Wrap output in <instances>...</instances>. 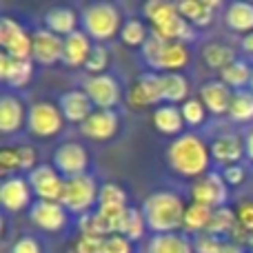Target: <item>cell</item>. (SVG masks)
<instances>
[{"label": "cell", "instance_id": "55", "mask_svg": "<svg viewBox=\"0 0 253 253\" xmlns=\"http://www.w3.org/2000/svg\"><path fill=\"white\" fill-rule=\"evenodd\" d=\"M251 91H253V78H251Z\"/></svg>", "mask_w": 253, "mask_h": 253}, {"label": "cell", "instance_id": "38", "mask_svg": "<svg viewBox=\"0 0 253 253\" xmlns=\"http://www.w3.org/2000/svg\"><path fill=\"white\" fill-rule=\"evenodd\" d=\"M147 218H144L142 209H135V207H129V213H126L125 227H123V236L129 238L131 242L140 240V238L147 233Z\"/></svg>", "mask_w": 253, "mask_h": 253}, {"label": "cell", "instance_id": "22", "mask_svg": "<svg viewBox=\"0 0 253 253\" xmlns=\"http://www.w3.org/2000/svg\"><path fill=\"white\" fill-rule=\"evenodd\" d=\"M93 49V40L84 34L83 29L74 31L65 38V49H62V62L69 67H84L89 53Z\"/></svg>", "mask_w": 253, "mask_h": 253}, {"label": "cell", "instance_id": "8", "mask_svg": "<svg viewBox=\"0 0 253 253\" xmlns=\"http://www.w3.org/2000/svg\"><path fill=\"white\" fill-rule=\"evenodd\" d=\"M189 196H191V202L205 205L209 209H218V207H224V202L229 198V184L224 182L222 173L209 171L202 178L193 180L191 189H189Z\"/></svg>", "mask_w": 253, "mask_h": 253}, {"label": "cell", "instance_id": "12", "mask_svg": "<svg viewBox=\"0 0 253 253\" xmlns=\"http://www.w3.org/2000/svg\"><path fill=\"white\" fill-rule=\"evenodd\" d=\"M53 167L62 178H76V175L87 173L89 153L78 142H62L53 153Z\"/></svg>", "mask_w": 253, "mask_h": 253}, {"label": "cell", "instance_id": "31", "mask_svg": "<svg viewBox=\"0 0 253 253\" xmlns=\"http://www.w3.org/2000/svg\"><path fill=\"white\" fill-rule=\"evenodd\" d=\"M213 209L205 205H198V202H189L187 209H184V220H182V229L187 233H196V236H202L207 233V227H209V220Z\"/></svg>", "mask_w": 253, "mask_h": 253}, {"label": "cell", "instance_id": "39", "mask_svg": "<svg viewBox=\"0 0 253 253\" xmlns=\"http://www.w3.org/2000/svg\"><path fill=\"white\" fill-rule=\"evenodd\" d=\"M180 111H182V118H184V125L189 126H202L207 120V107L202 105L200 98H189V100H184L182 105H180Z\"/></svg>", "mask_w": 253, "mask_h": 253}, {"label": "cell", "instance_id": "43", "mask_svg": "<svg viewBox=\"0 0 253 253\" xmlns=\"http://www.w3.org/2000/svg\"><path fill=\"white\" fill-rule=\"evenodd\" d=\"M20 169V156H18V147H2L0 149V171L4 178H9L11 171Z\"/></svg>", "mask_w": 253, "mask_h": 253}, {"label": "cell", "instance_id": "32", "mask_svg": "<svg viewBox=\"0 0 253 253\" xmlns=\"http://www.w3.org/2000/svg\"><path fill=\"white\" fill-rule=\"evenodd\" d=\"M142 13L149 20L151 29H156V27L167 25L169 20H173V18L178 16V2H169V0H149V2H144Z\"/></svg>", "mask_w": 253, "mask_h": 253}, {"label": "cell", "instance_id": "42", "mask_svg": "<svg viewBox=\"0 0 253 253\" xmlns=\"http://www.w3.org/2000/svg\"><path fill=\"white\" fill-rule=\"evenodd\" d=\"M107 67H109V49L105 44H93L91 53L84 62V69L89 71V76H98L107 74Z\"/></svg>", "mask_w": 253, "mask_h": 253}, {"label": "cell", "instance_id": "24", "mask_svg": "<svg viewBox=\"0 0 253 253\" xmlns=\"http://www.w3.org/2000/svg\"><path fill=\"white\" fill-rule=\"evenodd\" d=\"M151 123L156 126L160 133L165 135H182V129L187 125H184V118H182V111H180V107L175 105H160L153 109L151 114Z\"/></svg>", "mask_w": 253, "mask_h": 253}, {"label": "cell", "instance_id": "27", "mask_svg": "<svg viewBox=\"0 0 253 253\" xmlns=\"http://www.w3.org/2000/svg\"><path fill=\"white\" fill-rule=\"evenodd\" d=\"M189 65V49L184 42H167L160 60L153 71H167V74H180V69Z\"/></svg>", "mask_w": 253, "mask_h": 253}, {"label": "cell", "instance_id": "1", "mask_svg": "<svg viewBox=\"0 0 253 253\" xmlns=\"http://www.w3.org/2000/svg\"><path fill=\"white\" fill-rule=\"evenodd\" d=\"M167 162L169 167L182 178H202L209 173L211 165V149L198 133L189 131L182 133L167 147Z\"/></svg>", "mask_w": 253, "mask_h": 253}, {"label": "cell", "instance_id": "50", "mask_svg": "<svg viewBox=\"0 0 253 253\" xmlns=\"http://www.w3.org/2000/svg\"><path fill=\"white\" fill-rule=\"evenodd\" d=\"M9 253H42V249H40V242L36 238L22 236L11 245V251Z\"/></svg>", "mask_w": 253, "mask_h": 253}, {"label": "cell", "instance_id": "16", "mask_svg": "<svg viewBox=\"0 0 253 253\" xmlns=\"http://www.w3.org/2000/svg\"><path fill=\"white\" fill-rule=\"evenodd\" d=\"M31 193H34V189H31L29 180L18 178V175L4 178L0 184V202L11 213H18L31 205Z\"/></svg>", "mask_w": 253, "mask_h": 253}, {"label": "cell", "instance_id": "26", "mask_svg": "<svg viewBox=\"0 0 253 253\" xmlns=\"http://www.w3.org/2000/svg\"><path fill=\"white\" fill-rule=\"evenodd\" d=\"M151 36L160 38L162 42H184V44H187L189 40L196 38V29H193L191 22H187L178 13V16H175L173 20H169L167 25L151 29Z\"/></svg>", "mask_w": 253, "mask_h": 253}, {"label": "cell", "instance_id": "25", "mask_svg": "<svg viewBox=\"0 0 253 253\" xmlns=\"http://www.w3.org/2000/svg\"><path fill=\"white\" fill-rule=\"evenodd\" d=\"M147 253H196V249L182 233H153L147 242Z\"/></svg>", "mask_w": 253, "mask_h": 253}, {"label": "cell", "instance_id": "7", "mask_svg": "<svg viewBox=\"0 0 253 253\" xmlns=\"http://www.w3.org/2000/svg\"><path fill=\"white\" fill-rule=\"evenodd\" d=\"M0 47L16 60H34L31 58V34L11 16L0 18Z\"/></svg>", "mask_w": 253, "mask_h": 253}, {"label": "cell", "instance_id": "34", "mask_svg": "<svg viewBox=\"0 0 253 253\" xmlns=\"http://www.w3.org/2000/svg\"><path fill=\"white\" fill-rule=\"evenodd\" d=\"M162 87H165V102L167 105H182L189 100V80L182 74H162Z\"/></svg>", "mask_w": 253, "mask_h": 253}, {"label": "cell", "instance_id": "6", "mask_svg": "<svg viewBox=\"0 0 253 253\" xmlns=\"http://www.w3.org/2000/svg\"><path fill=\"white\" fill-rule=\"evenodd\" d=\"M126 105L131 109H147L153 105H165V87H162V74L147 71L142 74L129 89H126Z\"/></svg>", "mask_w": 253, "mask_h": 253}, {"label": "cell", "instance_id": "13", "mask_svg": "<svg viewBox=\"0 0 253 253\" xmlns=\"http://www.w3.org/2000/svg\"><path fill=\"white\" fill-rule=\"evenodd\" d=\"M62 49H65V38L56 36L47 27L34 29L31 34V58L40 65H56L62 60Z\"/></svg>", "mask_w": 253, "mask_h": 253}, {"label": "cell", "instance_id": "54", "mask_svg": "<svg viewBox=\"0 0 253 253\" xmlns=\"http://www.w3.org/2000/svg\"><path fill=\"white\" fill-rule=\"evenodd\" d=\"M247 247H249V251L253 253V233H251V236H249V242H247Z\"/></svg>", "mask_w": 253, "mask_h": 253}, {"label": "cell", "instance_id": "45", "mask_svg": "<svg viewBox=\"0 0 253 253\" xmlns=\"http://www.w3.org/2000/svg\"><path fill=\"white\" fill-rule=\"evenodd\" d=\"M222 242L224 240H220V238H215V236L202 233V236H196V240H193V249H196V253H220Z\"/></svg>", "mask_w": 253, "mask_h": 253}, {"label": "cell", "instance_id": "56", "mask_svg": "<svg viewBox=\"0 0 253 253\" xmlns=\"http://www.w3.org/2000/svg\"><path fill=\"white\" fill-rule=\"evenodd\" d=\"M69 253H76V251H74V249H69Z\"/></svg>", "mask_w": 253, "mask_h": 253}, {"label": "cell", "instance_id": "46", "mask_svg": "<svg viewBox=\"0 0 253 253\" xmlns=\"http://www.w3.org/2000/svg\"><path fill=\"white\" fill-rule=\"evenodd\" d=\"M102 247H105V238L78 236V240L74 242L76 253H102Z\"/></svg>", "mask_w": 253, "mask_h": 253}, {"label": "cell", "instance_id": "14", "mask_svg": "<svg viewBox=\"0 0 253 253\" xmlns=\"http://www.w3.org/2000/svg\"><path fill=\"white\" fill-rule=\"evenodd\" d=\"M120 129V116L116 109H96L83 125H80V133L89 140L96 142H105L111 140Z\"/></svg>", "mask_w": 253, "mask_h": 253}, {"label": "cell", "instance_id": "28", "mask_svg": "<svg viewBox=\"0 0 253 253\" xmlns=\"http://www.w3.org/2000/svg\"><path fill=\"white\" fill-rule=\"evenodd\" d=\"M224 22L231 31L251 34L253 31V2H231L224 11Z\"/></svg>", "mask_w": 253, "mask_h": 253}, {"label": "cell", "instance_id": "52", "mask_svg": "<svg viewBox=\"0 0 253 253\" xmlns=\"http://www.w3.org/2000/svg\"><path fill=\"white\" fill-rule=\"evenodd\" d=\"M245 151H247V158L253 162V131H249L245 138Z\"/></svg>", "mask_w": 253, "mask_h": 253}, {"label": "cell", "instance_id": "35", "mask_svg": "<svg viewBox=\"0 0 253 253\" xmlns=\"http://www.w3.org/2000/svg\"><path fill=\"white\" fill-rule=\"evenodd\" d=\"M149 38H151V29L147 27V22L140 18H126L120 29V40L126 47H144Z\"/></svg>", "mask_w": 253, "mask_h": 253}, {"label": "cell", "instance_id": "44", "mask_svg": "<svg viewBox=\"0 0 253 253\" xmlns=\"http://www.w3.org/2000/svg\"><path fill=\"white\" fill-rule=\"evenodd\" d=\"M102 253H133V247H131L129 238H125L123 233H116V236H107L105 238Z\"/></svg>", "mask_w": 253, "mask_h": 253}, {"label": "cell", "instance_id": "4", "mask_svg": "<svg viewBox=\"0 0 253 253\" xmlns=\"http://www.w3.org/2000/svg\"><path fill=\"white\" fill-rule=\"evenodd\" d=\"M98 193H100V187L96 184L93 175L83 173L76 178H65L60 205L69 213H76L80 218L83 213H89L93 205H98Z\"/></svg>", "mask_w": 253, "mask_h": 253}, {"label": "cell", "instance_id": "30", "mask_svg": "<svg viewBox=\"0 0 253 253\" xmlns=\"http://www.w3.org/2000/svg\"><path fill=\"white\" fill-rule=\"evenodd\" d=\"M236 227H238L236 209H231V207L224 205V207L213 209L211 220H209V227H207V233H209V236L220 238V240H224V236H231Z\"/></svg>", "mask_w": 253, "mask_h": 253}, {"label": "cell", "instance_id": "3", "mask_svg": "<svg viewBox=\"0 0 253 253\" xmlns=\"http://www.w3.org/2000/svg\"><path fill=\"white\" fill-rule=\"evenodd\" d=\"M80 25L89 38L96 40V44H102L120 36L125 22L123 13L114 2H93L80 11Z\"/></svg>", "mask_w": 253, "mask_h": 253}, {"label": "cell", "instance_id": "53", "mask_svg": "<svg viewBox=\"0 0 253 253\" xmlns=\"http://www.w3.org/2000/svg\"><path fill=\"white\" fill-rule=\"evenodd\" d=\"M242 49L253 56V31L251 34H247V36H242Z\"/></svg>", "mask_w": 253, "mask_h": 253}, {"label": "cell", "instance_id": "11", "mask_svg": "<svg viewBox=\"0 0 253 253\" xmlns=\"http://www.w3.org/2000/svg\"><path fill=\"white\" fill-rule=\"evenodd\" d=\"M29 220L47 233H60L69 224V211L60 202L36 200L29 209Z\"/></svg>", "mask_w": 253, "mask_h": 253}, {"label": "cell", "instance_id": "40", "mask_svg": "<svg viewBox=\"0 0 253 253\" xmlns=\"http://www.w3.org/2000/svg\"><path fill=\"white\" fill-rule=\"evenodd\" d=\"M78 231H80V236H91V238H107L109 236L98 211H89V213L80 215L78 218Z\"/></svg>", "mask_w": 253, "mask_h": 253}, {"label": "cell", "instance_id": "20", "mask_svg": "<svg viewBox=\"0 0 253 253\" xmlns=\"http://www.w3.org/2000/svg\"><path fill=\"white\" fill-rule=\"evenodd\" d=\"M34 76V60H16L9 53H0V78L9 87H25Z\"/></svg>", "mask_w": 253, "mask_h": 253}, {"label": "cell", "instance_id": "41", "mask_svg": "<svg viewBox=\"0 0 253 253\" xmlns=\"http://www.w3.org/2000/svg\"><path fill=\"white\" fill-rule=\"evenodd\" d=\"M98 207H126V191L116 182H105L98 193Z\"/></svg>", "mask_w": 253, "mask_h": 253}, {"label": "cell", "instance_id": "15", "mask_svg": "<svg viewBox=\"0 0 253 253\" xmlns=\"http://www.w3.org/2000/svg\"><path fill=\"white\" fill-rule=\"evenodd\" d=\"M233 89L227 87L222 80H207V83L200 84V91H198V98L202 100V105L207 107L211 116H224L229 114V107H231L233 100Z\"/></svg>", "mask_w": 253, "mask_h": 253}, {"label": "cell", "instance_id": "36", "mask_svg": "<svg viewBox=\"0 0 253 253\" xmlns=\"http://www.w3.org/2000/svg\"><path fill=\"white\" fill-rule=\"evenodd\" d=\"M229 118L236 123H251L253 120V91L242 89L233 93L231 107H229Z\"/></svg>", "mask_w": 253, "mask_h": 253}, {"label": "cell", "instance_id": "29", "mask_svg": "<svg viewBox=\"0 0 253 253\" xmlns=\"http://www.w3.org/2000/svg\"><path fill=\"white\" fill-rule=\"evenodd\" d=\"M202 56V62H205L209 69H218V74L224 69V67H229L233 60H238L236 58V51H233L229 44L224 42H209L202 47L200 51Z\"/></svg>", "mask_w": 253, "mask_h": 253}, {"label": "cell", "instance_id": "21", "mask_svg": "<svg viewBox=\"0 0 253 253\" xmlns=\"http://www.w3.org/2000/svg\"><path fill=\"white\" fill-rule=\"evenodd\" d=\"M220 7V0H180L178 13L193 27H207L213 22V13Z\"/></svg>", "mask_w": 253, "mask_h": 253}, {"label": "cell", "instance_id": "9", "mask_svg": "<svg viewBox=\"0 0 253 253\" xmlns=\"http://www.w3.org/2000/svg\"><path fill=\"white\" fill-rule=\"evenodd\" d=\"M83 91L89 96L96 109H114L123 98L120 83L111 74H98L87 76L83 83Z\"/></svg>", "mask_w": 253, "mask_h": 253}, {"label": "cell", "instance_id": "23", "mask_svg": "<svg viewBox=\"0 0 253 253\" xmlns=\"http://www.w3.org/2000/svg\"><path fill=\"white\" fill-rule=\"evenodd\" d=\"M78 25L80 13H76L71 7H53L44 13V27L60 38H67L74 31H78Z\"/></svg>", "mask_w": 253, "mask_h": 253}, {"label": "cell", "instance_id": "37", "mask_svg": "<svg viewBox=\"0 0 253 253\" xmlns=\"http://www.w3.org/2000/svg\"><path fill=\"white\" fill-rule=\"evenodd\" d=\"M96 211L100 213V218H102V222H105L109 236L123 233L126 213H129V207H98Z\"/></svg>", "mask_w": 253, "mask_h": 253}, {"label": "cell", "instance_id": "49", "mask_svg": "<svg viewBox=\"0 0 253 253\" xmlns=\"http://www.w3.org/2000/svg\"><path fill=\"white\" fill-rule=\"evenodd\" d=\"M222 178H224V182H227L229 187H240V184L245 182V178H247V171H245V167L242 165H229V167H224L222 169Z\"/></svg>", "mask_w": 253, "mask_h": 253}, {"label": "cell", "instance_id": "47", "mask_svg": "<svg viewBox=\"0 0 253 253\" xmlns=\"http://www.w3.org/2000/svg\"><path fill=\"white\" fill-rule=\"evenodd\" d=\"M236 218H238V224L245 231L253 233V200H242L236 207Z\"/></svg>", "mask_w": 253, "mask_h": 253}, {"label": "cell", "instance_id": "5", "mask_svg": "<svg viewBox=\"0 0 253 253\" xmlns=\"http://www.w3.org/2000/svg\"><path fill=\"white\" fill-rule=\"evenodd\" d=\"M65 126V116H62L60 107L53 105L51 100H38L29 105V114H27V129L31 135L38 138H51V135L60 133Z\"/></svg>", "mask_w": 253, "mask_h": 253}, {"label": "cell", "instance_id": "10", "mask_svg": "<svg viewBox=\"0 0 253 253\" xmlns=\"http://www.w3.org/2000/svg\"><path fill=\"white\" fill-rule=\"evenodd\" d=\"M27 178H29V184L38 200L60 202L65 178L58 173V169L53 165H38Z\"/></svg>", "mask_w": 253, "mask_h": 253}, {"label": "cell", "instance_id": "51", "mask_svg": "<svg viewBox=\"0 0 253 253\" xmlns=\"http://www.w3.org/2000/svg\"><path fill=\"white\" fill-rule=\"evenodd\" d=\"M220 253H245V249H242L240 245H236V242H231V240H224Z\"/></svg>", "mask_w": 253, "mask_h": 253}, {"label": "cell", "instance_id": "48", "mask_svg": "<svg viewBox=\"0 0 253 253\" xmlns=\"http://www.w3.org/2000/svg\"><path fill=\"white\" fill-rule=\"evenodd\" d=\"M18 156H20V169L31 173V171L38 167V151H36V147H31V144H20V147H18Z\"/></svg>", "mask_w": 253, "mask_h": 253}, {"label": "cell", "instance_id": "17", "mask_svg": "<svg viewBox=\"0 0 253 253\" xmlns=\"http://www.w3.org/2000/svg\"><path fill=\"white\" fill-rule=\"evenodd\" d=\"M29 107L16 93H2L0 98V131L2 133H18L27 125Z\"/></svg>", "mask_w": 253, "mask_h": 253}, {"label": "cell", "instance_id": "18", "mask_svg": "<svg viewBox=\"0 0 253 253\" xmlns=\"http://www.w3.org/2000/svg\"><path fill=\"white\" fill-rule=\"evenodd\" d=\"M58 107H60V111H62L67 123L78 125V126L96 111L93 109V102L89 100V96L83 91V89H71V91L62 93Z\"/></svg>", "mask_w": 253, "mask_h": 253}, {"label": "cell", "instance_id": "2", "mask_svg": "<svg viewBox=\"0 0 253 253\" xmlns=\"http://www.w3.org/2000/svg\"><path fill=\"white\" fill-rule=\"evenodd\" d=\"M187 205L175 191H153L144 198L142 213L153 233H175L182 229Z\"/></svg>", "mask_w": 253, "mask_h": 253}, {"label": "cell", "instance_id": "19", "mask_svg": "<svg viewBox=\"0 0 253 253\" xmlns=\"http://www.w3.org/2000/svg\"><path fill=\"white\" fill-rule=\"evenodd\" d=\"M245 153V140L236 133H220L211 140V158L222 167L240 165V158Z\"/></svg>", "mask_w": 253, "mask_h": 253}, {"label": "cell", "instance_id": "33", "mask_svg": "<svg viewBox=\"0 0 253 253\" xmlns=\"http://www.w3.org/2000/svg\"><path fill=\"white\" fill-rule=\"evenodd\" d=\"M251 78H253V69L249 62H245V60H233L231 65L220 71V80L227 87L238 89V91H242V87L251 84Z\"/></svg>", "mask_w": 253, "mask_h": 253}]
</instances>
